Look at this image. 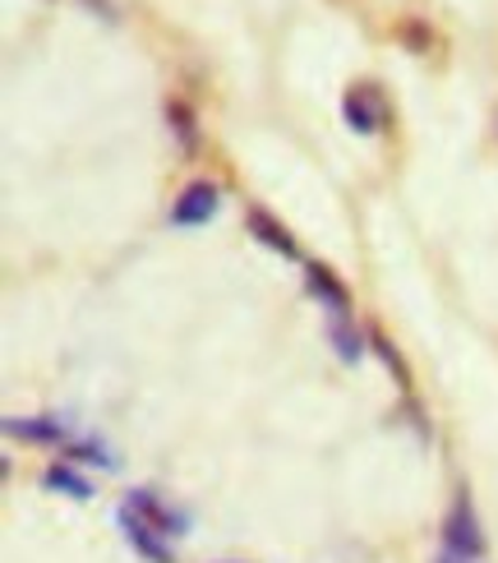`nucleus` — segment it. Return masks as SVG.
I'll return each mask as SVG.
<instances>
[{"instance_id": "1", "label": "nucleus", "mask_w": 498, "mask_h": 563, "mask_svg": "<svg viewBox=\"0 0 498 563\" xmlns=\"http://www.w3.org/2000/svg\"><path fill=\"white\" fill-rule=\"evenodd\" d=\"M443 550L466 559V563H476L485 554V531H480L476 504H471L466 489L453 499V508H447V518H443Z\"/></svg>"}, {"instance_id": "2", "label": "nucleus", "mask_w": 498, "mask_h": 563, "mask_svg": "<svg viewBox=\"0 0 498 563\" xmlns=\"http://www.w3.org/2000/svg\"><path fill=\"white\" fill-rule=\"evenodd\" d=\"M342 115H346V125L355 134H378L388 125V98H384V88L361 79V84H351L346 88V98H342Z\"/></svg>"}, {"instance_id": "3", "label": "nucleus", "mask_w": 498, "mask_h": 563, "mask_svg": "<svg viewBox=\"0 0 498 563\" xmlns=\"http://www.w3.org/2000/svg\"><path fill=\"white\" fill-rule=\"evenodd\" d=\"M121 518H125V522H139L144 531L162 536V541H171L176 527H180V518H171V512L157 504L153 489H130V499H125V508H121Z\"/></svg>"}, {"instance_id": "4", "label": "nucleus", "mask_w": 498, "mask_h": 563, "mask_svg": "<svg viewBox=\"0 0 498 563\" xmlns=\"http://www.w3.org/2000/svg\"><path fill=\"white\" fill-rule=\"evenodd\" d=\"M245 227H250V236L258 241V245H268L273 254H281V260H300V245H296V236L287 231V222H277L268 208H250L245 213Z\"/></svg>"}, {"instance_id": "5", "label": "nucleus", "mask_w": 498, "mask_h": 563, "mask_svg": "<svg viewBox=\"0 0 498 563\" xmlns=\"http://www.w3.org/2000/svg\"><path fill=\"white\" fill-rule=\"evenodd\" d=\"M212 213H218V185H208V180L185 185L180 199L171 203V222L176 227H203Z\"/></svg>"}, {"instance_id": "6", "label": "nucleus", "mask_w": 498, "mask_h": 563, "mask_svg": "<svg viewBox=\"0 0 498 563\" xmlns=\"http://www.w3.org/2000/svg\"><path fill=\"white\" fill-rule=\"evenodd\" d=\"M305 287H310V296L319 305H328L332 319H351V291L337 282V273H332L328 264H305Z\"/></svg>"}, {"instance_id": "7", "label": "nucleus", "mask_w": 498, "mask_h": 563, "mask_svg": "<svg viewBox=\"0 0 498 563\" xmlns=\"http://www.w3.org/2000/svg\"><path fill=\"white\" fill-rule=\"evenodd\" d=\"M166 121H171V130H176L185 153L199 148V115H195V107H189L185 98H166Z\"/></svg>"}, {"instance_id": "8", "label": "nucleus", "mask_w": 498, "mask_h": 563, "mask_svg": "<svg viewBox=\"0 0 498 563\" xmlns=\"http://www.w3.org/2000/svg\"><path fill=\"white\" fill-rule=\"evenodd\" d=\"M5 430H10L14 439H29V443H60V439H65V426H60V420H46V416H33V420L10 416V420H5Z\"/></svg>"}, {"instance_id": "9", "label": "nucleus", "mask_w": 498, "mask_h": 563, "mask_svg": "<svg viewBox=\"0 0 498 563\" xmlns=\"http://www.w3.org/2000/svg\"><path fill=\"white\" fill-rule=\"evenodd\" d=\"M369 342H374V351H378V361H384V365L397 374V388H401V393H411V369H407V361H401V351L388 342L384 328H369Z\"/></svg>"}, {"instance_id": "10", "label": "nucleus", "mask_w": 498, "mask_h": 563, "mask_svg": "<svg viewBox=\"0 0 498 563\" xmlns=\"http://www.w3.org/2000/svg\"><path fill=\"white\" fill-rule=\"evenodd\" d=\"M397 42L407 46L411 56H424V52L434 46V29H430L424 19H401V23H397Z\"/></svg>"}, {"instance_id": "11", "label": "nucleus", "mask_w": 498, "mask_h": 563, "mask_svg": "<svg viewBox=\"0 0 498 563\" xmlns=\"http://www.w3.org/2000/svg\"><path fill=\"white\" fill-rule=\"evenodd\" d=\"M46 489H65V495L69 499H88L92 495V489H88V481L84 476H75V472H69V466L65 462H56V466H46Z\"/></svg>"}, {"instance_id": "12", "label": "nucleus", "mask_w": 498, "mask_h": 563, "mask_svg": "<svg viewBox=\"0 0 498 563\" xmlns=\"http://www.w3.org/2000/svg\"><path fill=\"white\" fill-rule=\"evenodd\" d=\"M328 338H332V346H337V356L342 361H361V333H355V328H351V319H332L328 323Z\"/></svg>"}]
</instances>
